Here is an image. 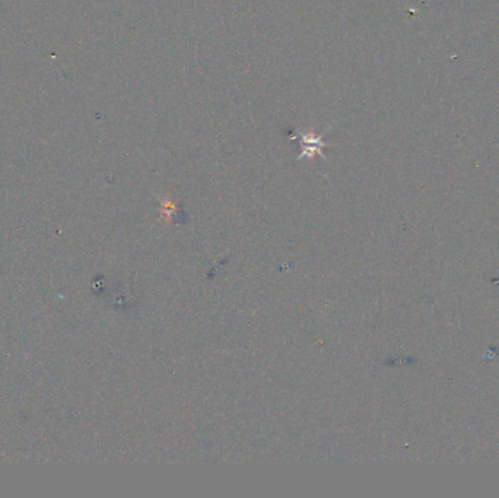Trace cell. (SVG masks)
Returning a JSON list of instances; mask_svg holds the SVG:
<instances>
[{
  "label": "cell",
  "mask_w": 499,
  "mask_h": 498,
  "mask_svg": "<svg viewBox=\"0 0 499 498\" xmlns=\"http://www.w3.org/2000/svg\"><path fill=\"white\" fill-rule=\"evenodd\" d=\"M301 140H303V145H304V151H303V157H308V158H312L314 155L320 154L321 155V148L325 146V143L321 142V136H315L312 135L311 132L310 133H301Z\"/></svg>",
  "instance_id": "6da1fadb"
}]
</instances>
